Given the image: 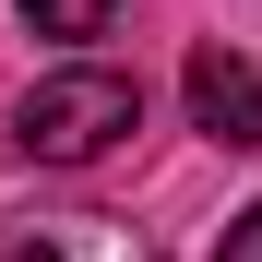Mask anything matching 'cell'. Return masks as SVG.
<instances>
[{"instance_id": "6da1fadb", "label": "cell", "mask_w": 262, "mask_h": 262, "mask_svg": "<svg viewBox=\"0 0 262 262\" xmlns=\"http://www.w3.org/2000/svg\"><path fill=\"white\" fill-rule=\"evenodd\" d=\"M131 131H143V83H131V72H107V60L48 72V83L12 107V143H24L36 167H96L107 143H131Z\"/></svg>"}, {"instance_id": "7a4b0ae2", "label": "cell", "mask_w": 262, "mask_h": 262, "mask_svg": "<svg viewBox=\"0 0 262 262\" xmlns=\"http://www.w3.org/2000/svg\"><path fill=\"white\" fill-rule=\"evenodd\" d=\"M191 119H203V143H227V155H250L262 143V72L238 60V48H191Z\"/></svg>"}, {"instance_id": "3957f363", "label": "cell", "mask_w": 262, "mask_h": 262, "mask_svg": "<svg viewBox=\"0 0 262 262\" xmlns=\"http://www.w3.org/2000/svg\"><path fill=\"white\" fill-rule=\"evenodd\" d=\"M0 262H155V250L131 238L119 214H24V227L0 238Z\"/></svg>"}, {"instance_id": "277c9868", "label": "cell", "mask_w": 262, "mask_h": 262, "mask_svg": "<svg viewBox=\"0 0 262 262\" xmlns=\"http://www.w3.org/2000/svg\"><path fill=\"white\" fill-rule=\"evenodd\" d=\"M107 12H119V0H24L36 36H107Z\"/></svg>"}, {"instance_id": "5b68a950", "label": "cell", "mask_w": 262, "mask_h": 262, "mask_svg": "<svg viewBox=\"0 0 262 262\" xmlns=\"http://www.w3.org/2000/svg\"><path fill=\"white\" fill-rule=\"evenodd\" d=\"M214 262H262V203H250V214H227V238H214Z\"/></svg>"}]
</instances>
